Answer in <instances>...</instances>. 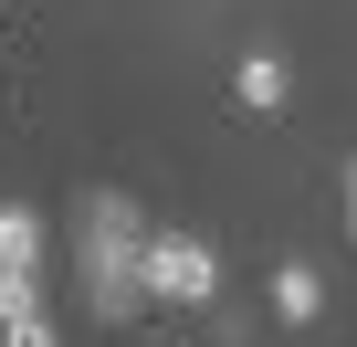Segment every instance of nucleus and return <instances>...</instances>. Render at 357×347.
I'll return each mask as SVG.
<instances>
[{"mask_svg": "<svg viewBox=\"0 0 357 347\" xmlns=\"http://www.w3.org/2000/svg\"><path fill=\"white\" fill-rule=\"evenodd\" d=\"M347 232H357V158H347Z\"/></svg>", "mask_w": 357, "mask_h": 347, "instance_id": "nucleus-8", "label": "nucleus"}, {"mask_svg": "<svg viewBox=\"0 0 357 347\" xmlns=\"http://www.w3.org/2000/svg\"><path fill=\"white\" fill-rule=\"evenodd\" d=\"M43 242L53 232H43L32 200H0V274H43Z\"/></svg>", "mask_w": 357, "mask_h": 347, "instance_id": "nucleus-3", "label": "nucleus"}, {"mask_svg": "<svg viewBox=\"0 0 357 347\" xmlns=\"http://www.w3.org/2000/svg\"><path fill=\"white\" fill-rule=\"evenodd\" d=\"M137 284H147L158 305H211V295H221V253H211L200 232H147Z\"/></svg>", "mask_w": 357, "mask_h": 347, "instance_id": "nucleus-2", "label": "nucleus"}, {"mask_svg": "<svg viewBox=\"0 0 357 347\" xmlns=\"http://www.w3.org/2000/svg\"><path fill=\"white\" fill-rule=\"evenodd\" d=\"M0 347H63V337H53L43 316H22V326H0Z\"/></svg>", "mask_w": 357, "mask_h": 347, "instance_id": "nucleus-7", "label": "nucleus"}, {"mask_svg": "<svg viewBox=\"0 0 357 347\" xmlns=\"http://www.w3.org/2000/svg\"><path fill=\"white\" fill-rule=\"evenodd\" d=\"M137 263H147V221H137V200H126V190H84V305H95V326H116V316L147 305Z\"/></svg>", "mask_w": 357, "mask_h": 347, "instance_id": "nucleus-1", "label": "nucleus"}, {"mask_svg": "<svg viewBox=\"0 0 357 347\" xmlns=\"http://www.w3.org/2000/svg\"><path fill=\"white\" fill-rule=\"evenodd\" d=\"M231 95H242L252 116H284V95H294V74H284V53H242V64H231Z\"/></svg>", "mask_w": 357, "mask_h": 347, "instance_id": "nucleus-4", "label": "nucleus"}, {"mask_svg": "<svg viewBox=\"0 0 357 347\" xmlns=\"http://www.w3.org/2000/svg\"><path fill=\"white\" fill-rule=\"evenodd\" d=\"M22 316H43V274H0V326H22Z\"/></svg>", "mask_w": 357, "mask_h": 347, "instance_id": "nucleus-6", "label": "nucleus"}, {"mask_svg": "<svg viewBox=\"0 0 357 347\" xmlns=\"http://www.w3.org/2000/svg\"><path fill=\"white\" fill-rule=\"evenodd\" d=\"M273 316H284V326H315V316H326V274H315V263H273Z\"/></svg>", "mask_w": 357, "mask_h": 347, "instance_id": "nucleus-5", "label": "nucleus"}]
</instances>
